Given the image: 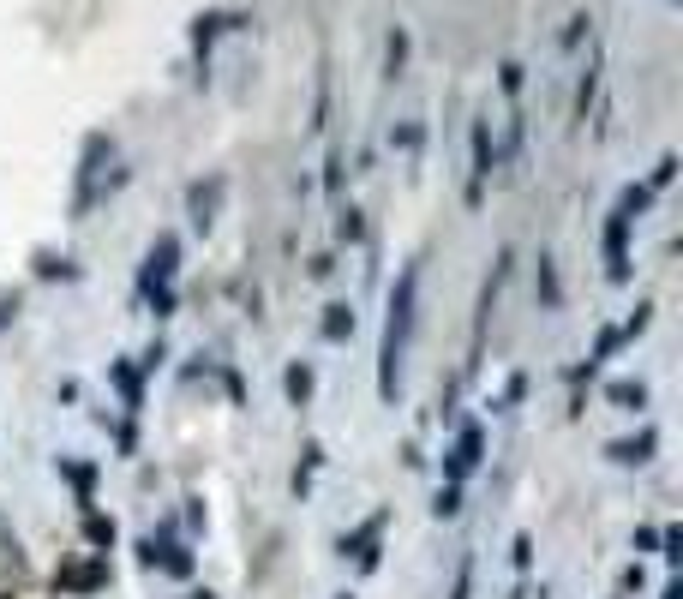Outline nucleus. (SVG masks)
I'll use <instances>...</instances> for the list:
<instances>
[{
  "instance_id": "obj_9",
  "label": "nucleus",
  "mask_w": 683,
  "mask_h": 599,
  "mask_svg": "<svg viewBox=\"0 0 683 599\" xmlns=\"http://www.w3.org/2000/svg\"><path fill=\"white\" fill-rule=\"evenodd\" d=\"M324 336H330V342L354 336V312H348V306H330V318H324Z\"/></svg>"
},
{
  "instance_id": "obj_10",
  "label": "nucleus",
  "mask_w": 683,
  "mask_h": 599,
  "mask_svg": "<svg viewBox=\"0 0 683 599\" xmlns=\"http://www.w3.org/2000/svg\"><path fill=\"white\" fill-rule=\"evenodd\" d=\"M288 396H294V402L312 396V366H288Z\"/></svg>"
},
{
  "instance_id": "obj_5",
  "label": "nucleus",
  "mask_w": 683,
  "mask_h": 599,
  "mask_svg": "<svg viewBox=\"0 0 683 599\" xmlns=\"http://www.w3.org/2000/svg\"><path fill=\"white\" fill-rule=\"evenodd\" d=\"M474 468H480V432L468 426V432L456 438V456H450V486H456V480H468Z\"/></svg>"
},
{
  "instance_id": "obj_6",
  "label": "nucleus",
  "mask_w": 683,
  "mask_h": 599,
  "mask_svg": "<svg viewBox=\"0 0 683 599\" xmlns=\"http://www.w3.org/2000/svg\"><path fill=\"white\" fill-rule=\"evenodd\" d=\"M144 564H150V570L162 564V570H174V576H186V570H192V558H186L180 546H168V540H144Z\"/></svg>"
},
{
  "instance_id": "obj_2",
  "label": "nucleus",
  "mask_w": 683,
  "mask_h": 599,
  "mask_svg": "<svg viewBox=\"0 0 683 599\" xmlns=\"http://www.w3.org/2000/svg\"><path fill=\"white\" fill-rule=\"evenodd\" d=\"M174 258H180V240H174V234H162V240L150 246V264H144V288H168V276H174Z\"/></svg>"
},
{
  "instance_id": "obj_17",
  "label": "nucleus",
  "mask_w": 683,
  "mask_h": 599,
  "mask_svg": "<svg viewBox=\"0 0 683 599\" xmlns=\"http://www.w3.org/2000/svg\"><path fill=\"white\" fill-rule=\"evenodd\" d=\"M342 599H348V594H342Z\"/></svg>"
},
{
  "instance_id": "obj_12",
  "label": "nucleus",
  "mask_w": 683,
  "mask_h": 599,
  "mask_svg": "<svg viewBox=\"0 0 683 599\" xmlns=\"http://www.w3.org/2000/svg\"><path fill=\"white\" fill-rule=\"evenodd\" d=\"M540 294H546V306H558V276H552V258H540Z\"/></svg>"
},
{
  "instance_id": "obj_15",
  "label": "nucleus",
  "mask_w": 683,
  "mask_h": 599,
  "mask_svg": "<svg viewBox=\"0 0 683 599\" xmlns=\"http://www.w3.org/2000/svg\"><path fill=\"white\" fill-rule=\"evenodd\" d=\"M402 60H408V36L396 30V36H390V66H402Z\"/></svg>"
},
{
  "instance_id": "obj_16",
  "label": "nucleus",
  "mask_w": 683,
  "mask_h": 599,
  "mask_svg": "<svg viewBox=\"0 0 683 599\" xmlns=\"http://www.w3.org/2000/svg\"><path fill=\"white\" fill-rule=\"evenodd\" d=\"M468 570H474V564H462V570H456V594H450V599H468Z\"/></svg>"
},
{
  "instance_id": "obj_7",
  "label": "nucleus",
  "mask_w": 683,
  "mask_h": 599,
  "mask_svg": "<svg viewBox=\"0 0 683 599\" xmlns=\"http://www.w3.org/2000/svg\"><path fill=\"white\" fill-rule=\"evenodd\" d=\"M654 432H642V438H624V444H612V462H648L654 456Z\"/></svg>"
},
{
  "instance_id": "obj_14",
  "label": "nucleus",
  "mask_w": 683,
  "mask_h": 599,
  "mask_svg": "<svg viewBox=\"0 0 683 599\" xmlns=\"http://www.w3.org/2000/svg\"><path fill=\"white\" fill-rule=\"evenodd\" d=\"M84 534H90L96 546H108V540H114V522H102V516H90V522H84Z\"/></svg>"
},
{
  "instance_id": "obj_1",
  "label": "nucleus",
  "mask_w": 683,
  "mask_h": 599,
  "mask_svg": "<svg viewBox=\"0 0 683 599\" xmlns=\"http://www.w3.org/2000/svg\"><path fill=\"white\" fill-rule=\"evenodd\" d=\"M414 300H420V270L408 264L396 294H390V324H384V372H378L384 396H396V378H402V354H408V336H414Z\"/></svg>"
},
{
  "instance_id": "obj_13",
  "label": "nucleus",
  "mask_w": 683,
  "mask_h": 599,
  "mask_svg": "<svg viewBox=\"0 0 683 599\" xmlns=\"http://www.w3.org/2000/svg\"><path fill=\"white\" fill-rule=\"evenodd\" d=\"M432 510H438V516H456V510H462V492H456V486H444V492H438V504H432Z\"/></svg>"
},
{
  "instance_id": "obj_4",
  "label": "nucleus",
  "mask_w": 683,
  "mask_h": 599,
  "mask_svg": "<svg viewBox=\"0 0 683 599\" xmlns=\"http://www.w3.org/2000/svg\"><path fill=\"white\" fill-rule=\"evenodd\" d=\"M378 534H384V516H372V522H366V528H354V534H348V540H342V558H348V552H354V558H360V564H366V570H372V564H378V552H372V546H378Z\"/></svg>"
},
{
  "instance_id": "obj_8",
  "label": "nucleus",
  "mask_w": 683,
  "mask_h": 599,
  "mask_svg": "<svg viewBox=\"0 0 683 599\" xmlns=\"http://www.w3.org/2000/svg\"><path fill=\"white\" fill-rule=\"evenodd\" d=\"M60 582L66 588H96V582H108V564H72V570H60Z\"/></svg>"
},
{
  "instance_id": "obj_11",
  "label": "nucleus",
  "mask_w": 683,
  "mask_h": 599,
  "mask_svg": "<svg viewBox=\"0 0 683 599\" xmlns=\"http://www.w3.org/2000/svg\"><path fill=\"white\" fill-rule=\"evenodd\" d=\"M612 402H624V408H642V402H648V390H642V384H612Z\"/></svg>"
},
{
  "instance_id": "obj_3",
  "label": "nucleus",
  "mask_w": 683,
  "mask_h": 599,
  "mask_svg": "<svg viewBox=\"0 0 683 599\" xmlns=\"http://www.w3.org/2000/svg\"><path fill=\"white\" fill-rule=\"evenodd\" d=\"M222 192H228V180H222V174H216V180H204V186H192V222H198V228H210V222H216Z\"/></svg>"
}]
</instances>
